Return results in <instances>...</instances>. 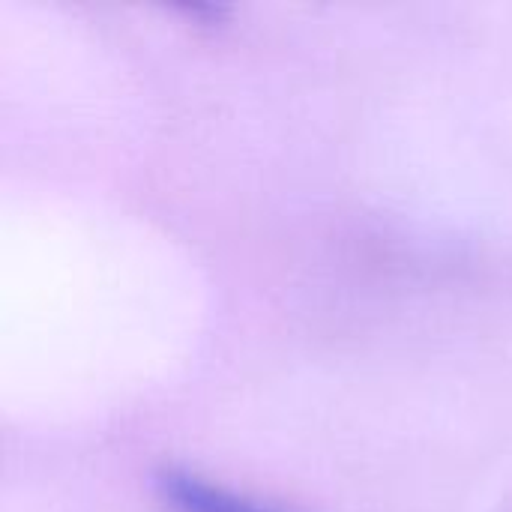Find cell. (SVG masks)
<instances>
[{
	"mask_svg": "<svg viewBox=\"0 0 512 512\" xmlns=\"http://www.w3.org/2000/svg\"><path fill=\"white\" fill-rule=\"evenodd\" d=\"M153 489L174 512H282L177 465L159 468L153 474Z\"/></svg>",
	"mask_w": 512,
	"mask_h": 512,
	"instance_id": "1",
	"label": "cell"
}]
</instances>
